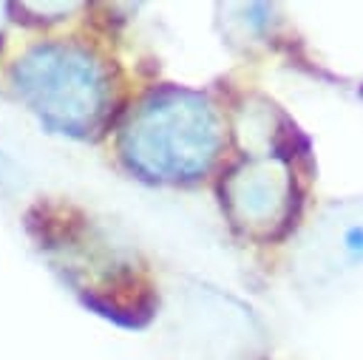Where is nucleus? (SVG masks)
Returning <instances> with one entry per match:
<instances>
[{"label": "nucleus", "instance_id": "nucleus-1", "mask_svg": "<svg viewBox=\"0 0 363 360\" xmlns=\"http://www.w3.org/2000/svg\"><path fill=\"white\" fill-rule=\"evenodd\" d=\"M320 247L326 252V266L337 272V278L363 266V201L340 204L337 215L326 218Z\"/></svg>", "mask_w": 363, "mask_h": 360}]
</instances>
